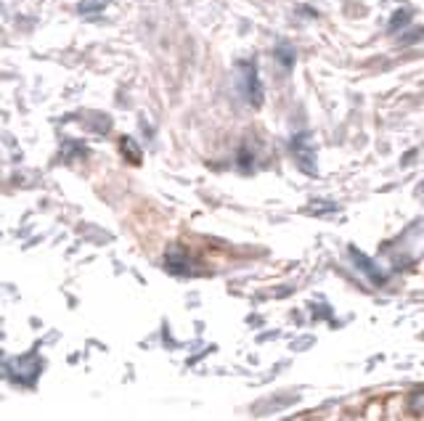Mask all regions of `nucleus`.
I'll return each mask as SVG.
<instances>
[{
    "instance_id": "nucleus-1",
    "label": "nucleus",
    "mask_w": 424,
    "mask_h": 421,
    "mask_svg": "<svg viewBox=\"0 0 424 421\" xmlns=\"http://www.w3.org/2000/svg\"><path fill=\"white\" fill-rule=\"evenodd\" d=\"M236 85H239V93L244 96V101L250 106H260L263 104V85L257 77L252 61H239L236 67Z\"/></svg>"
},
{
    "instance_id": "nucleus-2",
    "label": "nucleus",
    "mask_w": 424,
    "mask_h": 421,
    "mask_svg": "<svg viewBox=\"0 0 424 421\" xmlns=\"http://www.w3.org/2000/svg\"><path fill=\"white\" fill-rule=\"evenodd\" d=\"M350 257H353L355 263H358V267H361L364 273H368V276H371V279L377 281V283H382V281H384V276H382V273H380V267L374 265V263H371L368 257H364V254L358 252L355 247H350Z\"/></svg>"
},
{
    "instance_id": "nucleus-3",
    "label": "nucleus",
    "mask_w": 424,
    "mask_h": 421,
    "mask_svg": "<svg viewBox=\"0 0 424 421\" xmlns=\"http://www.w3.org/2000/svg\"><path fill=\"white\" fill-rule=\"evenodd\" d=\"M276 61H279V67H282L284 72H289L292 67H295V48L289 45V42H282L279 48H276Z\"/></svg>"
},
{
    "instance_id": "nucleus-4",
    "label": "nucleus",
    "mask_w": 424,
    "mask_h": 421,
    "mask_svg": "<svg viewBox=\"0 0 424 421\" xmlns=\"http://www.w3.org/2000/svg\"><path fill=\"white\" fill-rule=\"evenodd\" d=\"M120 149H122V154H125V159L130 162V165H141V149H138V143L133 138H122L120 140Z\"/></svg>"
},
{
    "instance_id": "nucleus-5",
    "label": "nucleus",
    "mask_w": 424,
    "mask_h": 421,
    "mask_svg": "<svg viewBox=\"0 0 424 421\" xmlns=\"http://www.w3.org/2000/svg\"><path fill=\"white\" fill-rule=\"evenodd\" d=\"M409 22H411V11L400 8V11H396V14H393V19L387 22V29H390V32H398L400 27H406Z\"/></svg>"
},
{
    "instance_id": "nucleus-6",
    "label": "nucleus",
    "mask_w": 424,
    "mask_h": 421,
    "mask_svg": "<svg viewBox=\"0 0 424 421\" xmlns=\"http://www.w3.org/2000/svg\"><path fill=\"white\" fill-rule=\"evenodd\" d=\"M104 6H106V0H83L80 3V11H85V14L88 11H101Z\"/></svg>"
},
{
    "instance_id": "nucleus-7",
    "label": "nucleus",
    "mask_w": 424,
    "mask_h": 421,
    "mask_svg": "<svg viewBox=\"0 0 424 421\" xmlns=\"http://www.w3.org/2000/svg\"><path fill=\"white\" fill-rule=\"evenodd\" d=\"M411 408L414 411H424V393H416L411 397Z\"/></svg>"
}]
</instances>
